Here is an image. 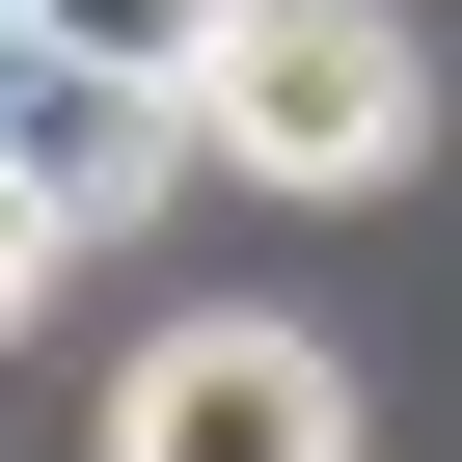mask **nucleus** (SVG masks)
<instances>
[{"instance_id": "obj_3", "label": "nucleus", "mask_w": 462, "mask_h": 462, "mask_svg": "<svg viewBox=\"0 0 462 462\" xmlns=\"http://www.w3.org/2000/svg\"><path fill=\"white\" fill-rule=\"evenodd\" d=\"M0 136L55 163V217H136L163 163H217V109H163V82H82V55H0Z\"/></svg>"}, {"instance_id": "obj_5", "label": "nucleus", "mask_w": 462, "mask_h": 462, "mask_svg": "<svg viewBox=\"0 0 462 462\" xmlns=\"http://www.w3.org/2000/svg\"><path fill=\"white\" fill-rule=\"evenodd\" d=\"M55 245H82V217H55V163H28V136H0V327H28V300H55Z\"/></svg>"}, {"instance_id": "obj_1", "label": "nucleus", "mask_w": 462, "mask_h": 462, "mask_svg": "<svg viewBox=\"0 0 462 462\" xmlns=\"http://www.w3.org/2000/svg\"><path fill=\"white\" fill-rule=\"evenodd\" d=\"M217 163H245V190H408L435 163V28H408V0H245Z\"/></svg>"}, {"instance_id": "obj_2", "label": "nucleus", "mask_w": 462, "mask_h": 462, "mask_svg": "<svg viewBox=\"0 0 462 462\" xmlns=\"http://www.w3.org/2000/svg\"><path fill=\"white\" fill-rule=\"evenodd\" d=\"M109 462H354V381L300 327H163L109 381Z\"/></svg>"}, {"instance_id": "obj_4", "label": "nucleus", "mask_w": 462, "mask_h": 462, "mask_svg": "<svg viewBox=\"0 0 462 462\" xmlns=\"http://www.w3.org/2000/svg\"><path fill=\"white\" fill-rule=\"evenodd\" d=\"M28 55H82V82H163V109H217L245 0H28Z\"/></svg>"}, {"instance_id": "obj_6", "label": "nucleus", "mask_w": 462, "mask_h": 462, "mask_svg": "<svg viewBox=\"0 0 462 462\" xmlns=\"http://www.w3.org/2000/svg\"><path fill=\"white\" fill-rule=\"evenodd\" d=\"M0 55H28V0H0Z\"/></svg>"}]
</instances>
